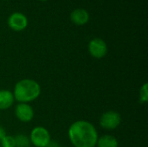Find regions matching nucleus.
I'll return each mask as SVG.
<instances>
[{"label": "nucleus", "instance_id": "obj_1", "mask_svg": "<svg viewBox=\"0 0 148 147\" xmlns=\"http://www.w3.org/2000/svg\"><path fill=\"white\" fill-rule=\"evenodd\" d=\"M70 143L75 147H95L99 138L95 126L87 120L72 123L68 131Z\"/></svg>", "mask_w": 148, "mask_h": 147}, {"label": "nucleus", "instance_id": "obj_2", "mask_svg": "<svg viewBox=\"0 0 148 147\" xmlns=\"http://www.w3.org/2000/svg\"><path fill=\"white\" fill-rule=\"evenodd\" d=\"M40 84L32 79H23L17 81L13 89V96L18 103H29L41 94Z\"/></svg>", "mask_w": 148, "mask_h": 147}, {"label": "nucleus", "instance_id": "obj_3", "mask_svg": "<svg viewBox=\"0 0 148 147\" xmlns=\"http://www.w3.org/2000/svg\"><path fill=\"white\" fill-rule=\"evenodd\" d=\"M29 140L35 147H48L51 143V135L47 128L37 126L31 130Z\"/></svg>", "mask_w": 148, "mask_h": 147}, {"label": "nucleus", "instance_id": "obj_4", "mask_svg": "<svg viewBox=\"0 0 148 147\" xmlns=\"http://www.w3.org/2000/svg\"><path fill=\"white\" fill-rule=\"evenodd\" d=\"M101 128L108 131L116 129L121 123V116L116 111H107L103 113L99 120Z\"/></svg>", "mask_w": 148, "mask_h": 147}, {"label": "nucleus", "instance_id": "obj_5", "mask_svg": "<svg viewBox=\"0 0 148 147\" xmlns=\"http://www.w3.org/2000/svg\"><path fill=\"white\" fill-rule=\"evenodd\" d=\"M88 52L92 57L101 59L108 54V45L104 40L94 38L88 43Z\"/></svg>", "mask_w": 148, "mask_h": 147}, {"label": "nucleus", "instance_id": "obj_6", "mask_svg": "<svg viewBox=\"0 0 148 147\" xmlns=\"http://www.w3.org/2000/svg\"><path fill=\"white\" fill-rule=\"evenodd\" d=\"M34 109L29 103H18L15 107V115L22 122L27 123L34 118Z\"/></svg>", "mask_w": 148, "mask_h": 147}, {"label": "nucleus", "instance_id": "obj_7", "mask_svg": "<svg viewBox=\"0 0 148 147\" xmlns=\"http://www.w3.org/2000/svg\"><path fill=\"white\" fill-rule=\"evenodd\" d=\"M8 25L15 31H22L27 27L28 19L23 14L20 12H15L9 16Z\"/></svg>", "mask_w": 148, "mask_h": 147}, {"label": "nucleus", "instance_id": "obj_8", "mask_svg": "<svg viewBox=\"0 0 148 147\" xmlns=\"http://www.w3.org/2000/svg\"><path fill=\"white\" fill-rule=\"evenodd\" d=\"M71 21L76 25H84L89 20V15L84 9H76L70 15Z\"/></svg>", "mask_w": 148, "mask_h": 147}, {"label": "nucleus", "instance_id": "obj_9", "mask_svg": "<svg viewBox=\"0 0 148 147\" xmlns=\"http://www.w3.org/2000/svg\"><path fill=\"white\" fill-rule=\"evenodd\" d=\"M15 99L12 92L7 89L0 90V110H7L12 107Z\"/></svg>", "mask_w": 148, "mask_h": 147}, {"label": "nucleus", "instance_id": "obj_10", "mask_svg": "<svg viewBox=\"0 0 148 147\" xmlns=\"http://www.w3.org/2000/svg\"><path fill=\"white\" fill-rule=\"evenodd\" d=\"M97 147H119L118 139L111 134H105L98 138Z\"/></svg>", "mask_w": 148, "mask_h": 147}, {"label": "nucleus", "instance_id": "obj_11", "mask_svg": "<svg viewBox=\"0 0 148 147\" xmlns=\"http://www.w3.org/2000/svg\"><path fill=\"white\" fill-rule=\"evenodd\" d=\"M16 147H29L31 143L29 138L23 134H18L15 136Z\"/></svg>", "mask_w": 148, "mask_h": 147}, {"label": "nucleus", "instance_id": "obj_12", "mask_svg": "<svg viewBox=\"0 0 148 147\" xmlns=\"http://www.w3.org/2000/svg\"><path fill=\"white\" fill-rule=\"evenodd\" d=\"M139 99H140V102L141 104H146L148 101V87L147 82H145L140 89V93H139Z\"/></svg>", "mask_w": 148, "mask_h": 147}, {"label": "nucleus", "instance_id": "obj_13", "mask_svg": "<svg viewBox=\"0 0 148 147\" xmlns=\"http://www.w3.org/2000/svg\"><path fill=\"white\" fill-rule=\"evenodd\" d=\"M1 145L3 147H16V141L14 136L5 135L1 140Z\"/></svg>", "mask_w": 148, "mask_h": 147}, {"label": "nucleus", "instance_id": "obj_14", "mask_svg": "<svg viewBox=\"0 0 148 147\" xmlns=\"http://www.w3.org/2000/svg\"><path fill=\"white\" fill-rule=\"evenodd\" d=\"M6 135V133H5V131H4V129L3 128V127H1L0 126V140L4 137Z\"/></svg>", "mask_w": 148, "mask_h": 147}, {"label": "nucleus", "instance_id": "obj_15", "mask_svg": "<svg viewBox=\"0 0 148 147\" xmlns=\"http://www.w3.org/2000/svg\"><path fill=\"white\" fill-rule=\"evenodd\" d=\"M41 1H47V0H41Z\"/></svg>", "mask_w": 148, "mask_h": 147}, {"label": "nucleus", "instance_id": "obj_16", "mask_svg": "<svg viewBox=\"0 0 148 147\" xmlns=\"http://www.w3.org/2000/svg\"><path fill=\"white\" fill-rule=\"evenodd\" d=\"M56 147H62V146H56Z\"/></svg>", "mask_w": 148, "mask_h": 147}]
</instances>
